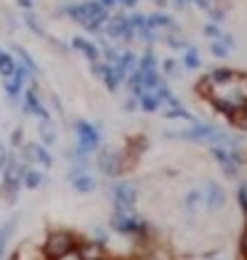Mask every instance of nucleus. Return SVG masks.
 Segmentation results:
<instances>
[{
    "label": "nucleus",
    "mask_w": 247,
    "mask_h": 260,
    "mask_svg": "<svg viewBox=\"0 0 247 260\" xmlns=\"http://www.w3.org/2000/svg\"><path fill=\"white\" fill-rule=\"evenodd\" d=\"M61 14H67L77 24H82L88 32H99L109 19V11L99 0H82V3H75V6H64Z\"/></svg>",
    "instance_id": "1"
},
{
    "label": "nucleus",
    "mask_w": 247,
    "mask_h": 260,
    "mask_svg": "<svg viewBox=\"0 0 247 260\" xmlns=\"http://www.w3.org/2000/svg\"><path fill=\"white\" fill-rule=\"evenodd\" d=\"M80 244V236L75 231H67V229H53L45 234V242H43V257L56 260L58 255H64L69 250H75Z\"/></svg>",
    "instance_id": "2"
},
{
    "label": "nucleus",
    "mask_w": 247,
    "mask_h": 260,
    "mask_svg": "<svg viewBox=\"0 0 247 260\" xmlns=\"http://www.w3.org/2000/svg\"><path fill=\"white\" fill-rule=\"evenodd\" d=\"M112 231L122 234V236H146L149 234V226L144 220H138L133 212H112V220H109Z\"/></svg>",
    "instance_id": "3"
},
{
    "label": "nucleus",
    "mask_w": 247,
    "mask_h": 260,
    "mask_svg": "<svg viewBox=\"0 0 247 260\" xmlns=\"http://www.w3.org/2000/svg\"><path fill=\"white\" fill-rule=\"evenodd\" d=\"M75 133H77V151L80 154H93V151H99L101 146V133L96 125H90L85 120H77L75 122Z\"/></svg>",
    "instance_id": "4"
},
{
    "label": "nucleus",
    "mask_w": 247,
    "mask_h": 260,
    "mask_svg": "<svg viewBox=\"0 0 247 260\" xmlns=\"http://www.w3.org/2000/svg\"><path fill=\"white\" fill-rule=\"evenodd\" d=\"M125 162H128V154H120V151H107V149H101L99 159H96L99 170L107 175V178H117V175H122L125 168H128Z\"/></svg>",
    "instance_id": "5"
},
{
    "label": "nucleus",
    "mask_w": 247,
    "mask_h": 260,
    "mask_svg": "<svg viewBox=\"0 0 247 260\" xmlns=\"http://www.w3.org/2000/svg\"><path fill=\"white\" fill-rule=\"evenodd\" d=\"M112 199H114V210L117 212H133L136 202H138V188L133 183H114V191H112Z\"/></svg>",
    "instance_id": "6"
},
{
    "label": "nucleus",
    "mask_w": 247,
    "mask_h": 260,
    "mask_svg": "<svg viewBox=\"0 0 247 260\" xmlns=\"http://www.w3.org/2000/svg\"><path fill=\"white\" fill-rule=\"evenodd\" d=\"M21 159L29 165H43V168H51L53 165V154L48 151V146L38 144H21Z\"/></svg>",
    "instance_id": "7"
},
{
    "label": "nucleus",
    "mask_w": 247,
    "mask_h": 260,
    "mask_svg": "<svg viewBox=\"0 0 247 260\" xmlns=\"http://www.w3.org/2000/svg\"><path fill=\"white\" fill-rule=\"evenodd\" d=\"M202 202H205L207 212H218L223 205H226V188H223L218 181H210L202 188Z\"/></svg>",
    "instance_id": "8"
},
{
    "label": "nucleus",
    "mask_w": 247,
    "mask_h": 260,
    "mask_svg": "<svg viewBox=\"0 0 247 260\" xmlns=\"http://www.w3.org/2000/svg\"><path fill=\"white\" fill-rule=\"evenodd\" d=\"M3 175V183H0V197L6 199V202H16V197L21 191V175L16 170H6L0 173Z\"/></svg>",
    "instance_id": "9"
},
{
    "label": "nucleus",
    "mask_w": 247,
    "mask_h": 260,
    "mask_svg": "<svg viewBox=\"0 0 247 260\" xmlns=\"http://www.w3.org/2000/svg\"><path fill=\"white\" fill-rule=\"evenodd\" d=\"M21 101H24V112H27V114L38 117V120H51L48 109H45V106L40 104V99H38V93H35V88L21 90Z\"/></svg>",
    "instance_id": "10"
},
{
    "label": "nucleus",
    "mask_w": 247,
    "mask_h": 260,
    "mask_svg": "<svg viewBox=\"0 0 247 260\" xmlns=\"http://www.w3.org/2000/svg\"><path fill=\"white\" fill-rule=\"evenodd\" d=\"M210 154H213V159L221 165V170H223V175L226 178H237L239 175V168L231 162V157H229V149H223V146H218V144H210Z\"/></svg>",
    "instance_id": "11"
},
{
    "label": "nucleus",
    "mask_w": 247,
    "mask_h": 260,
    "mask_svg": "<svg viewBox=\"0 0 247 260\" xmlns=\"http://www.w3.org/2000/svg\"><path fill=\"white\" fill-rule=\"evenodd\" d=\"M210 77V82H213V88H226V85H234L237 82V72L234 69H226V67H218V69H213V72L207 75Z\"/></svg>",
    "instance_id": "12"
},
{
    "label": "nucleus",
    "mask_w": 247,
    "mask_h": 260,
    "mask_svg": "<svg viewBox=\"0 0 247 260\" xmlns=\"http://www.w3.org/2000/svg\"><path fill=\"white\" fill-rule=\"evenodd\" d=\"M101 80H104V88H107L109 93H114V90H117V88H120L122 82H125V75H122V72H120V69H117L114 64H107V69H104Z\"/></svg>",
    "instance_id": "13"
},
{
    "label": "nucleus",
    "mask_w": 247,
    "mask_h": 260,
    "mask_svg": "<svg viewBox=\"0 0 247 260\" xmlns=\"http://www.w3.org/2000/svg\"><path fill=\"white\" fill-rule=\"evenodd\" d=\"M72 48L80 51L88 61H99V58H101V48H99V45H93L90 40H85V38H72Z\"/></svg>",
    "instance_id": "14"
},
{
    "label": "nucleus",
    "mask_w": 247,
    "mask_h": 260,
    "mask_svg": "<svg viewBox=\"0 0 247 260\" xmlns=\"http://www.w3.org/2000/svg\"><path fill=\"white\" fill-rule=\"evenodd\" d=\"M160 106H162V101H160V96H157V90H144L138 96V109H144V112H160Z\"/></svg>",
    "instance_id": "15"
},
{
    "label": "nucleus",
    "mask_w": 247,
    "mask_h": 260,
    "mask_svg": "<svg viewBox=\"0 0 247 260\" xmlns=\"http://www.w3.org/2000/svg\"><path fill=\"white\" fill-rule=\"evenodd\" d=\"M69 183H72V188L77 194H93L96 191V178H93L90 173H82V175H77V178H72Z\"/></svg>",
    "instance_id": "16"
},
{
    "label": "nucleus",
    "mask_w": 247,
    "mask_h": 260,
    "mask_svg": "<svg viewBox=\"0 0 247 260\" xmlns=\"http://www.w3.org/2000/svg\"><path fill=\"white\" fill-rule=\"evenodd\" d=\"M136 64H138V56L133 51H122L120 56H117V61H114V67L120 69L122 75H128L131 69H136Z\"/></svg>",
    "instance_id": "17"
},
{
    "label": "nucleus",
    "mask_w": 247,
    "mask_h": 260,
    "mask_svg": "<svg viewBox=\"0 0 247 260\" xmlns=\"http://www.w3.org/2000/svg\"><path fill=\"white\" fill-rule=\"evenodd\" d=\"M16 58H14V53H8V51H3L0 48V77H11L16 72Z\"/></svg>",
    "instance_id": "18"
},
{
    "label": "nucleus",
    "mask_w": 247,
    "mask_h": 260,
    "mask_svg": "<svg viewBox=\"0 0 247 260\" xmlns=\"http://www.w3.org/2000/svg\"><path fill=\"white\" fill-rule=\"evenodd\" d=\"M16 223H19V218H11L0 226V260H3V255H6V244L11 239V234H14V229H16Z\"/></svg>",
    "instance_id": "19"
},
{
    "label": "nucleus",
    "mask_w": 247,
    "mask_h": 260,
    "mask_svg": "<svg viewBox=\"0 0 247 260\" xmlns=\"http://www.w3.org/2000/svg\"><path fill=\"white\" fill-rule=\"evenodd\" d=\"M40 144L43 146H53L56 144V127L51 125V120H40Z\"/></svg>",
    "instance_id": "20"
},
{
    "label": "nucleus",
    "mask_w": 247,
    "mask_h": 260,
    "mask_svg": "<svg viewBox=\"0 0 247 260\" xmlns=\"http://www.w3.org/2000/svg\"><path fill=\"white\" fill-rule=\"evenodd\" d=\"M146 27H149V29H165V27H173V21H170L168 14L157 11V14H149V16H146Z\"/></svg>",
    "instance_id": "21"
},
{
    "label": "nucleus",
    "mask_w": 247,
    "mask_h": 260,
    "mask_svg": "<svg viewBox=\"0 0 247 260\" xmlns=\"http://www.w3.org/2000/svg\"><path fill=\"white\" fill-rule=\"evenodd\" d=\"M141 82H144V90H155V88L162 85V75L157 72V69H149V72H144Z\"/></svg>",
    "instance_id": "22"
},
{
    "label": "nucleus",
    "mask_w": 247,
    "mask_h": 260,
    "mask_svg": "<svg viewBox=\"0 0 247 260\" xmlns=\"http://www.w3.org/2000/svg\"><path fill=\"white\" fill-rule=\"evenodd\" d=\"M199 205H202V188H192L183 199V207H186V212H194Z\"/></svg>",
    "instance_id": "23"
},
{
    "label": "nucleus",
    "mask_w": 247,
    "mask_h": 260,
    "mask_svg": "<svg viewBox=\"0 0 247 260\" xmlns=\"http://www.w3.org/2000/svg\"><path fill=\"white\" fill-rule=\"evenodd\" d=\"M199 64H202L199 51H194V48H189V45H186V48H183V67H186V69H199Z\"/></svg>",
    "instance_id": "24"
},
{
    "label": "nucleus",
    "mask_w": 247,
    "mask_h": 260,
    "mask_svg": "<svg viewBox=\"0 0 247 260\" xmlns=\"http://www.w3.org/2000/svg\"><path fill=\"white\" fill-rule=\"evenodd\" d=\"M165 117H168V120H186V122H197L194 117L183 109V106H170V109L165 112Z\"/></svg>",
    "instance_id": "25"
},
{
    "label": "nucleus",
    "mask_w": 247,
    "mask_h": 260,
    "mask_svg": "<svg viewBox=\"0 0 247 260\" xmlns=\"http://www.w3.org/2000/svg\"><path fill=\"white\" fill-rule=\"evenodd\" d=\"M136 69H141V72H149V69H157V56L151 53V51H146L144 56L138 58V64H136Z\"/></svg>",
    "instance_id": "26"
},
{
    "label": "nucleus",
    "mask_w": 247,
    "mask_h": 260,
    "mask_svg": "<svg viewBox=\"0 0 247 260\" xmlns=\"http://www.w3.org/2000/svg\"><path fill=\"white\" fill-rule=\"evenodd\" d=\"M14 53H16V56L21 58V64L27 67V72H29V75H35V72H38V67H35V61H32V56H29V53H27L24 48H14Z\"/></svg>",
    "instance_id": "27"
},
{
    "label": "nucleus",
    "mask_w": 247,
    "mask_h": 260,
    "mask_svg": "<svg viewBox=\"0 0 247 260\" xmlns=\"http://www.w3.org/2000/svg\"><path fill=\"white\" fill-rule=\"evenodd\" d=\"M128 24H131V27L138 32V29H144V27H146V16H144V14H138V11H133V14L128 16Z\"/></svg>",
    "instance_id": "28"
},
{
    "label": "nucleus",
    "mask_w": 247,
    "mask_h": 260,
    "mask_svg": "<svg viewBox=\"0 0 247 260\" xmlns=\"http://www.w3.org/2000/svg\"><path fill=\"white\" fill-rule=\"evenodd\" d=\"M229 51H231V48H229V45H223L221 40H213V45H210V53H213L215 58H226Z\"/></svg>",
    "instance_id": "29"
},
{
    "label": "nucleus",
    "mask_w": 247,
    "mask_h": 260,
    "mask_svg": "<svg viewBox=\"0 0 247 260\" xmlns=\"http://www.w3.org/2000/svg\"><path fill=\"white\" fill-rule=\"evenodd\" d=\"M237 199H239V207L247 212V183H242V186L237 188Z\"/></svg>",
    "instance_id": "30"
},
{
    "label": "nucleus",
    "mask_w": 247,
    "mask_h": 260,
    "mask_svg": "<svg viewBox=\"0 0 247 260\" xmlns=\"http://www.w3.org/2000/svg\"><path fill=\"white\" fill-rule=\"evenodd\" d=\"M205 35H207L210 40H221V35H223V32H221L218 24H207V27H205Z\"/></svg>",
    "instance_id": "31"
},
{
    "label": "nucleus",
    "mask_w": 247,
    "mask_h": 260,
    "mask_svg": "<svg viewBox=\"0 0 247 260\" xmlns=\"http://www.w3.org/2000/svg\"><path fill=\"white\" fill-rule=\"evenodd\" d=\"M101 56L107 58V64H114V61H117V56H120V51H114V48H104V51H101Z\"/></svg>",
    "instance_id": "32"
},
{
    "label": "nucleus",
    "mask_w": 247,
    "mask_h": 260,
    "mask_svg": "<svg viewBox=\"0 0 247 260\" xmlns=\"http://www.w3.org/2000/svg\"><path fill=\"white\" fill-rule=\"evenodd\" d=\"M168 45H170L173 51H183V48H186V43H183L181 38H175V35H173V38H168Z\"/></svg>",
    "instance_id": "33"
},
{
    "label": "nucleus",
    "mask_w": 247,
    "mask_h": 260,
    "mask_svg": "<svg viewBox=\"0 0 247 260\" xmlns=\"http://www.w3.org/2000/svg\"><path fill=\"white\" fill-rule=\"evenodd\" d=\"M56 260H82V257H80V252H77V247H75V250H69V252H64V255H58Z\"/></svg>",
    "instance_id": "34"
},
{
    "label": "nucleus",
    "mask_w": 247,
    "mask_h": 260,
    "mask_svg": "<svg viewBox=\"0 0 247 260\" xmlns=\"http://www.w3.org/2000/svg\"><path fill=\"white\" fill-rule=\"evenodd\" d=\"M104 239H107V231H104V229H96V231H93V239H90V242L104 244Z\"/></svg>",
    "instance_id": "35"
},
{
    "label": "nucleus",
    "mask_w": 247,
    "mask_h": 260,
    "mask_svg": "<svg viewBox=\"0 0 247 260\" xmlns=\"http://www.w3.org/2000/svg\"><path fill=\"white\" fill-rule=\"evenodd\" d=\"M122 109H125V112H136V109H138V99H136V96H131V99L125 101Z\"/></svg>",
    "instance_id": "36"
},
{
    "label": "nucleus",
    "mask_w": 247,
    "mask_h": 260,
    "mask_svg": "<svg viewBox=\"0 0 247 260\" xmlns=\"http://www.w3.org/2000/svg\"><path fill=\"white\" fill-rule=\"evenodd\" d=\"M239 250H242V260L247 257V226H244V231H242V239H239Z\"/></svg>",
    "instance_id": "37"
},
{
    "label": "nucleus",
    "mask_w": 247,
    "mask_h": 260,
    "mask_svg": "<svg viewBox=\"0 0 247 260\" xmlns=\"http://www.w3.org/2000/svg\"><path fill=\"white\" fill-rule=\"evenodd\" d=\"M11 146H14V149L21 146V130H14V136H11Z\"/></svg>",
    "instance_id": "38"
},
{
    "label": "nucleus",
    "mask_w": 247,
    "mask_h": 260,
    "mask_svg": "<svg viewBox=\"0 0 247 260\" xmlns=\"http://www.w3.org/2000/svg\"><path fill=\"white\" fill-rule=\"evenodd\" d=\"M117 6H122V8H128V11H133V8L138 6V0H117Z\"/></svg>",
    "instance_id": "39"
},
{
    "label": "nucleus",
    "mask_w": 247,
    "mask_h": 260,
    "mask_svg": "<svg viewBox=\"0 0 247 260\" xmlns=\"http://www.w3.org/2000/svg\"><path fill=\"white\" fill-rule=\"evenodd\" d=\"M237 82H239V90H242V96L247 99V75H242V77H237Z\"/></svg>",
    "instance_id": "40"
},
{
    "label": "nucleus",
    "mask_w": 247,
    "mask_h": 260,
    "mask_svg": "<svg viewBox=\"0 0 247 260\" xmlns=\"http://www.w3.org/2000/svg\"><path fill=\"white\" fill-rule=\"evenodd\" d=\"M162 69H165V75H173V72H175V61H173V58H168Z\"/></svg>",
    "instance_id": "41"
},
{
    "label": "nucleus",
    "mask_w": 247,
    "mask_h": 260,
    "mask_svg": "<svg viewBox=\"0 0 247 260\" xmlns=\"http://www.w3.org/2000/svg\"><path fill=\"white\" fill-rule=\"evenodd\" d=\"M27 24H29L35 32H40V27H38V21H35V16H32V14H27Z\"/></svg>",
    "instance_id": "42"
},
{
    "label": "nucleus",
    "mask_w": 247,
    "mask_h": 260,
    "mask_svg": "<svg viewBox=\"0 0 247 260\" xmlns=\"http://www.w3.org/2000/svg\"><path fill=\"white\" fill-rule=\"evenodd\" d=\"M99 3H101L104 8H107V11H112V8L117 6V0H99Z\"/></svg>",
    "instance_id": "43"
},
{
    "label": "nucleus",
    "mask_w": 247,
    "mask_h": 260,
    "mask_svg": "<svg viewBox=\"0 0 247 260\" xmlns=\"http://www.w3.org/2000/svg\"><path fill=\"white\" fill-rule=\"evenodd\" d=\"M192 3H197L202 11H210V0H192Z\"/></svg>",
    "instance_id": "44"
},
{
    "label": "nucleus",
    "mask_w": 247,
    "mask_h": 260,
    "mask_svg": "<svg viewBox=\"0 0 247 260\" xmlns=\"http://www.w3.org/2000/svg\"><path fill=\"white\" fill-rule=\"evenodd\" d=\"M19 6H21V8H27V11H29V8H32V0H19Z\"/></svg>",
    "instance_id": "45"
},
{
    "label": "nucleus",
    "mask_w": 247,
    "mask_h": 260,
    "mask_svg": "<svg viewBox=\"0 0 247 260\" xmlns=\"http://www.w3.org/2000/svg\"><path fill=\"white\" fill-rule=\"evenodd\" d=\"M170 3H173L175 8H183V6H186V0H170Z\"/></svg>",
    "instance_id": "46"
},
{
    "label": "nucleus",
    "mask_w": 247,
    "mask_h": 260,
    "mask_svg": "<svg viewBox=\"0 0 247 260\" xmlns=\"http://www.w3.org/2000/svg\"><path fill=\"white\" fill-rule=\"evenodd\" d=\"M155 3H157L160 8H165V6H168V3H170V0H155Z\"/></svg>",
    "instance_id": "47"
},
{
    "label": "nucleus",
    "mask_w": 247,
    "mask_h": 260,
    "mask_svg": "<svg viewBox=\"0 0 247 260\" xmlns=\"http://www.w3.org/2000/svg\"><path fill=\"white\" fill-rule=\"evenodd\" d=\"M96 260H109V257H107V255H101V257H96Z\"/></svg>",
    "instance_id": "48"
},
{
    "label": "nucleus",
    "mask_w": 247,
    "mask_h": 260,
    "mask_svg": "<svg viewBox=\"0 0 247 260\" xmlns=\"http://www.w3.org/2000/svg\"><path fill=\"white\" fill-rule=\"evenodd\" d=\"M207 260H215V257H213V255H207Z\"/></svg>",
    "instance_id": "49"
},
{
    "label": "nucleus",
    "mask_w": 247,
    "mask_h": 260,
    "mask_svg": "<svg viewBox=\"0 0 247 260\" xmlns=\"http://www.w3.org/2000/svg\"><path fill=\"white\" fill-rule=\"evenodd\" d=\"M242 112H244V114H247V104H244V109H242Z\"/></svg>",
    "instance_id": "50"
},
{
    "label": "nucleus",
    "mask_w": 247,
    "mask_h": 260,
    "mask_svg": "<svg viewBox=\"0 0 247 260\" xmlns=\"http://www.w3.org/2000/svg\"><path fill=\"white\" fill-rule=\"evenodd\" d=\"M45 260H48V257H45Z\"/></svg>",
    "instance_id": "51"
}]
</instances>
